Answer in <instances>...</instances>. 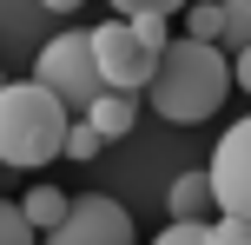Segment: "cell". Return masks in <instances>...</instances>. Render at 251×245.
Wrapping results in <instances>:
<instances>
[{
	"label": "cell",
	"mask_w": 251,
	"mask_h": 245,
	"mask_svg": "<svg viewBox=\"0 0 251 245\" xmlns=\"http://www.w3.org/2000/svg\"><path fill=\"white\" fill-rule=\"evenodd\" d=\"M225 93H231V60H225V47H205V40H172L159 53V66H152V80H146L152 113L172 119V126L212 119L225 106Z\"/></svg>",
	"instance_id": "cell-1"
},
{
	"label": "cell",
	"mask_w": 251,
	"mask_h": 245,
	"mask_svg": "<svg viewBox=\"0 0 251 245\" xmlns=\"http://www.w3.org/2000/svg\"><path fill=\"white\" fill-rule=\"evenodd\" d=\"M66 113L40 80H7L0 86V166H47L66 153Z\"/></svg>",
	"instance_id": "cell-2"
},
{
	"label": "cell",
	"mask_w": 251,
	"mask_h": 245,
	"mask_svg": "<svg viewBox=\"0 0 251 245\" xmlns=\"http://www.w3.org/2000/svg\"><path fill=\"white\" fill-rule=\"evenodd\" d=\"M33 80L66 106V113H86V106L106 93V86H100V66H93V40H86V33L47 40V47H40V60H33Z\"/></svg>",
	"instance_id": "cell-3"
},
{
	"label": "cell",
	"mask_w": 251,
	"mask_h": 245,
	"mask_svg": "<svg viewBox=\"0 0 251 245\" xmlns=\"http://www.w3.org/2000/svg\"><path fill=\"white\" fill-rule=\"evenodd\" d=\"M40 245H139V232H132V212H126L119 199L73 192L66 219L53 225V232H40Z\"/></svg>",
	"instance_id": "cell-4"
},
{
	"label": "cell",
	"mask_w": 251,
	"mask_h": 245,
	"mask_svg": "<svg viewBox=\"0 0 251 245\" xmlns=\"http://www.w3.org/2000/svg\"><path fill=\"white\" fill-rule=\"evenodd\" d=\"M93 66H100V86H113V93H146V80H152V66H159V53L146 47V40L132 33L126 20H106V27H93Z\"/></svg>",
	"instance_id": "cell-5"
},
{
	"label": "cell",
	"mask_w": 251,
	"mask_h": 245,
	"mask_svg": "<svg viewBox=\"0 0 251 245\" xmlns=\"http://www.w3.org/2000/svg\"><path fill=\"white\" fill-rule=\"evenodd\" d=\"M212 199H218V219H245L251 225V119L225 126V139L212 146Z\"/></svg>",
	"instance_id": "cell-6"
},
{
	"label": "cell",
	"mask_w": 251,
	"mask_h": 245,
	"mask_svg": "<svg viewBox=\"0 0 251 245\" xmlns=\"http://www.w3.org/2000/svg\"><path fill=\"white\" fill-rule=\"evenodd\" d=\"M79 119H86L100 139H126V133L139 126V93H113V86H106V93H100V100H93Z\"/></svg>",
	"instance_id": "cell-7"
},
{
	"label": "cell",
	"mask_w": 251,
	"mask_h": 245,
	"mask_svg": "<svg viewBox=\"0 0 251 245\" xmlns=\"http://www.w3.org/2000/svg\"><path fill=\"white\" fill-rule=\"evenodd\" d=\"M165 206H172V219H199V225H212V212H218L212 179H205V172H178L172 192H165Z\"/></svg>",
	"instance_id": "cell-8"
},
{
	"label": "cell",
	"mask_w": 251,
	"mask_h": 245,
	"mask_svg": "<svg viewBox=\"0 0 251 245\" xmlns=\"http://www.w3.org/2000/svg\"><path fill=\"white\" fill-rule=\"evenodd\" d=\"M66 206H73V192H60V186H33V192L20 199V212H26L33 232H53V225L66 219Z\"/></svg>",
	"instance_id": "cell-9"
},
{
	"label": "cell",
	"mask_w": 251,
	"mask_h": 245,
	"mask_svg": "<svg viewBox=\"0 0 251 245\" xmlns=\"http://www.w3.org/2000/svg\"><path fill=\"white\" fill-rule=\"evenodd\" d=\"M218 33H225V7H212V0H192V7H185V40L218 47Z\"/></svg>",
	"instance_id": "cell-10"
},
{
	"label": "cell",
	"mask_w": 251,
	"mask_h": 245,
	"mask_svg": "<svg viewBox=\"0 0 251 245\" xmlns=\"http://www.w3.org/2000/svg\"><path fill=\"white\" fill-rule=\"evenodd\" d=\"M0 245H40V232L20 212V199H0Z\"/></svg>",
	"instance_id": "cell-11"
},
{
	"label": "cell",
	"mask_w": 251,
	"mask_h": 245,
	"mask_svg": "<svg viewBox=\"0 0 251 245\" xmlns=\"http://www.w3.org/2000/svg\"><path fill=\"white\" fill-rule=\"evenodd\" d=\"M218 47H251V0H225V33H218Z\"/></svg>",
	"instance_id": "cell-12"
},
{
	"label": "cell",
	"mask_w": 251,
	"mask_h": 245,
	"mask_svg": "<svg viewBox=\"0 0 251 245\" xmlns=\"http://www.w3.org/2000/svg\"><path fill=\"white\" fill-rule=\"evenodd\" d=\"M126 27H132V33L146 40L152 53H165V47H172V33H165V13H146V7H139V13H126Z\"/></svg>",
	"instance_id": "cell-13"
},
{
	"label": "cell",
	"mask_w": 251,
	"mask_h": 245,
	"mask_svg": "<svg viewBox=\"0 0 251 245\" xmlns=\"http://www.w3.org/2000/svg\"><path fill=\"white\" fill-rule=\"evenodd\" d=\"M100 146H106L100 133H93L86 119H73V126H66V153H60V159H100Z\"/></svg>",
	"instance_id": "cell-14"
},
{
	"label": "cell",
	"mask_w": 251,
	"mask_h": 245,
	"mask_svg": "<svg viewBox=\"0 0 251 245\" xmlns=\"http://www.w3.org/2000/svg\"><path fill=\"white\" fill-rule=\"evenodd\" d=\"M205 245H251V225L245 219H212L205 225Z\"/></svg>",
	"instance_id": "cell-15"
},
{
	"label": "cell",
	"mask_w": 251,
	"mask_h": 245,
	"mask_svg": "<svg viewBox=\"0 0 251 245\" xmlns=\"http://www.w3.org/2000/svg\"><path fill=\"white\" fill-rule=\"evenodd\" d=\"M152 245H205V225H199V219H172Z\"/></svg>",
	"instance_id": "cell-16"
},
{
	"label": "cell",
	"mask_w": 251,
	"mask_h": 245,
	"mask_svg": "<svg viewBox=\"0 0 251 245\" xmlns=\"http://www.w3.org/2000/svg\"><path fill=\"white\" fill-rule=\"evenodd\" d=\"M231 86H238V93H251V47H238V53H231Z\"/></svg>",
	"instance_id": "cell-17"
},
{
	"label": "cell",
	"mask_w": 251,
	"mask_h": 245,
	"mask_svg": "<svg viewBox=\"0 0 251 245\" xmlns=\"http://www.w3.org/2000/svg\"><path fill=\"white\" fill-rule=\"evenodd\" d=\"M139 7H146V13H165V20H172V13H185L192 0H139ZM139 7H132V13H139Z\"/></svg>",
	"instance_id": "cell-18"
},
{
	"label": "cell",
	"mask_w": 251,
	"mask_h": 245,
	"mask_svg": "<svg viewBox=\"0 0 251 245\" xmlns=\"http://www.w3.org/2000/svg\"><path fill=\"white\" fill-rule=\"evenodd\" d=\"M40 7H53V13H73V7H79V0H40Z\"/></svg>",
	"instance_id": "cell-19"
},
{
	"label": "cell",
	"mask_w": 251,
	"mask_h": 245,
	"mask_svg": "<svg viewBox=\"0 0 251 245\" xmlns=\"http://www.w3.org/2000/svg\"><path fill=\"white\" fill-rule=\"evenodd\" d=\"M106 7H119V13H132V7H139V0H106Z\"/></svg>",
	"instance_id": "cell-20"
},
{
	"label": "cell",
	"mask_w": 251,
	"mask_h": 245,
	"mask_svg": "<svg viewBox=\"0 0 251 245\" xmlns=\"http://www.w3.org/2000/svg\"><path fill=\"white\" fill-rule=\"evenodd\" d=\"M0 86H7V80H0Z\"/></svg>",
	"instance_id": "cell-21"
}]
</instances>
